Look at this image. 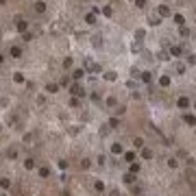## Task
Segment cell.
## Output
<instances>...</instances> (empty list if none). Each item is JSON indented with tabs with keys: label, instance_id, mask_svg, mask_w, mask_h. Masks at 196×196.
I'll list each match as a JSON object with an SVG mask.
<instances>
[{
	"label": "cell",
	"instance_id": "obj_15",
	"mask_svg": "<svg viewBox=\"0 0 196 196\" xmlns=\"http://www.w3.org/2000/svg\"><path fill=\"white\" fill-rule=\"evenodd\" d=\"M135 179H137V174H131V172H126V174L122 177V181L129 183V185H133V183H135Z\"/></svg>",
	"mask_w": 196,
	"mask_h": 196
},
{
	"label": "cell",
	"instance_id": "obj_50",
	"mask_svg": "<svg viewBox=\"0 0 196 196\" xmlns=\"http://www.w3.org/2000/svg\"><path fill=\"white\" fill-rule=\"evenodd\" d=\"M131 76H133V78H137V76H139V70L133 68V70H131Z\"/></svg>",
	"mask_w": 196,
	"mask_h": 196
},
{
	"label": "cell",
	"instance_id": "obj_56",
	"mask_svg": "<svg viewBox=\"0 0 196 196\" xmlns=\"http://www.w3.org/2000/svg\"><path fill=\"white\" fill-rule=\"evenodd\" d=\"M0 129H2V124H0Z\"/></svg>",
	"mask_w": 196,
	"mask_h": 196
},
{
	"label": "cell",
	"instance_id": "obj_1",
	"mask_svg": "<svg viewBox=\"0 0 196 196\" xmlns=\"http://www.w3.org/2000/svg\"><path fill=\"white\" fill-rule=\"evenodd\" d=\"M70 92L72 94H74V98H81V96H85V87H83L81 85V83H72V85H70Z\"/></svg>",
	"mask_w": 196,
	"mask_h": 196
},
{
	"label": "cell",
	"instance_id": "obj_7",
	"mask_svg": "<svg viewBox=\"0 0 196 196\" xmlns=\"http://www.w3.org/2000/svg\"><path fill=\"white\" fill-rule=\"evenodd\" d=\"M148 24H150V26H159V24H161V18H159L157 13H150V15H148Z\"/></svg>",
	"mask_w": 196,
	"mask_h": 196
},
{
	"label": "cell",
	"instance_id": "obj_36",
	"mask_svg": "<svg viewBox=\"0 0 196 196\" xmlns=\"http://www.w3.org/2000/svg\"><path fill=\"white\" fill-rule=\"evenodd\" d=\"M94 187H96V192H105V183L103 181H96V183H94Z\"/></svg>",
	"mask_w": 196,
	"mask_h": 196
},
{
	"label": "cell",
	"instance_id": "obj_34",
	"mask_svg": "<svg viewBox=\"0 0 196 196\" xmlns=\"http://www.w3.org/2000/svg\"><path fill=\"white\" fill-rule=\"evenodd\" d=\"M131 50H133V52H135V55H137V52H142V44L133 42V44H131Z\"/></svg>",
	"mask_w": 196,
	"mask_h": 196
},
{
	"label": "cell",
	"instance_id": "obj_21",
	"mask_svg": "<svg viewBox=\"0 0 196 196\" xmlns=\"http://www.w3.org/2000/svg\"><path fill=\"white\" fill-rule=\"evenodd\" d=\"M35 166H37V164H35V159H33V157H29V159H24V168H26V170H33Z\"/></svg>",
	"mask_w": 196,
	"mask_h": 196
},
{
	"label": "cell",
	"instance_id": "obj_5",
	"mask_svg": "<svg viewBox=\"0 0 196 196\" xmlns=\"http://www.w3.org/2000/svg\"><path fill=\"white\" fill-rule=\"evenodd\" d=\"M111 153L120 157L122 153H124V148H122V144H120V142H113V144H111Z\"/></svg>",
	"mask_w": 196,
	"mask_h": 196
},
{
	"label": "cell",
	"instance_id": "obj_29",
	"mask_svg": "<svg viewBox=\"0 0 196 196\" xmlns=\"http://www.w3.org/2000/svg\"><path fill=\"white\" fill-rule=\"evenodd\" d=\"M139 168H142V166H139V164H135V161H133V164L129 166V172H131V174H137V172H139Z\"/></svg>",
	"mask_w": 196,
	"mask_h": 196
},
{
	"label": "cell",
	"instance_id": "obj_33",
	"mask_svg": "<svg viewBox=\"0 0 196 196\" xmlns=\"http://www.w3.org/2000/svg\"><path fill=\"white\" fill-rule=\"evenodd\" d=\"M107 107H111V109H113V107H118V100H116V96H109V98H107Z\"/></svg>",
	"mask_w": 196,
	"mask_h": 196
},
{
	"label": "cell",
	"instance_id": "obj_19",
	"mask_svg": "<svg viewBox=\"0 0 196 196\" xmlns=\"http://www.w3.org/2000/svg\"><path fill=\"white\" fill-rule=\"evenodd\" d=\"M92 44H94L96 48H100V46H103V35H100V33H98V35H94V37H92Z\"/></svg>",
	"mask_w": 196,
	"mask_h": 196
},
{
	"label": "cell",
	"instance_id": "obj_22",
	"mask_svg": "<svg viewBox=\"0 0 196 196\" xmlns=\"http://www.w3.org/2000/svg\"><path fill=\"white\" fill-rule=\"evenodd\" d=\"M179 35H181V37H190V35H192V31H190L187 26H179Z\"/></svg>",
	"mask_w": 196,
	"mask_h": 196
},
{
	"label": "cell",
	"instance_id": "obj_10",
	"mask_svg": "<svg viewBox=\"0 0 196 196\" xmlns=\"http://www.w3.org/2000/svg\"><path fill=\"white\" fill-rule=\"evenodd\" d=\"M46 2H44V0H37V2H35V11H37V13L39 15H42V13H46Z\"/></svg>",
	"mask_w": 196,
	"mask_h": 196
},
{
	"label": "cell",
	"instance_id": "obj_25",
	"mask_svg": "<svg viewBox=\"0 0 196 196\" xmlns=\"http://www.w3.org/2000/svg\"><path fill=\"white\" fill-rule=\"evenodd\" d=\"M174 72H177V74H185V72H187L185 63H177V65H174Z\"/></svg>",
	"mask_w": 196,
	"mask_h": 196
},
{
	"label": "cell",
	"instance_id": "obj_53",
	"mask_svg": "<svg viewBox=\"0 0 196 196\" xmlns=\"http://www.w3.org/2000/svg\"><path fill=\"white\" fill-rule=\"evenodd\" d=\"M4 2H7V0H0V4H4Z\"/></svg>",
	"mask_w": 196,
	"mask_h": 196
},
{
	"label": "cell",
	"instance_id": "obj_42",
	"mask_svg": "<svg viewBox=\"0 0 196 196\" xmlns=\"http://www.w3.org/2000/svg\"><path fill=\"white\" fill-rule=\"evenodd\" d=\"M68 161H65V159H59V168H61V170H68Z\"/></svg>",
	"mask_w": 196,
	"mask_h": 196
},
{
	"label": "cell",
	"instance_id": "obj_20",
	"mask_svg": "<svg viewBox=\"0 0 196 196\" xmlns=\"http://www.w3.org/2000/svg\"><path fill=\"white\" fill-rule=\"evenodd\" d=\"M46 92H48V94H57V92H59V85H57V83H48V85H46Z\"/></svg>",
	"mask_w": 196,
	"mask_h": 196
},
{
	"label": "cell",
	"instance_id": "obj_47",
	"mask_svg": "<svg viewBox=\"0 0 196 196\" xmlns=\"http://www.w3.org/2000/svg\"><path fill=\"white\" fill-rule=\"evenodd\" d=\"M0 107H9V98H2V100H0Z\"/></svg>",
	"mask_w": 196,
	"mask_h": 196
},
{
	"label": "cell",
	"instance_id": "obj_17",
	"mask_svg": "<svg viewBox=\"0 0 196 196\" xmlns=\"http://www.w3.org/2000/svg\"><path fill=\"white\" fill-rule=\"evenodd\" d=\"M139 78H142L144 83H150V81H153V72H148V70L146 72H139Z\"/></svg>",
	"mask_w": 196,
	"mask_h": 196
},
{
	"label": "cell",
	"instance_id": "obj_41",
	"mask_svg": "<svg viewBox=\"0 0 196 196\" xmlns=\"http://www.w3.org/2000/svg\"><path fill=\"white\" fill-rule=\"evenodd\" d=\"M133 2H135L137 9H144V7H146V0H133Z\"/></svg>",
	"mask_w": 196,
	"mask_h": 196
},
{
	"label": "cell",
	"instance_id": "obj_38",
	"mask_svg": "<svg viewBox=\"0 0 196 196\" xmlns=\"http://www.w3.org/2000/svg\"><path fill=\"white\" fill-rule=\"evenodd\" d=\"M177 166H179V161L174 157H170V159H168V168H177Z\"/></svg>",
	"mask_w": 196,
	"mask_h": 196
},
{
	"label": "cell",
	"instance_id": "obj_18",
	"mask_svg": "<svg viewBox=\"0 0 196 196\" xmlns=\"http://www.w3.org/2000/svg\"><path fill=\"white\" fill-rule=\"evenodd\" d=\"M153 155H155L153 148H146V146L142 148V159H153Z\"/></svg>",
	"mask_w": 196,
	"mask_h": 196
},
{
	"label": "cell",
	"instance_id": "obj_13",
	"mask_svg": "<svg viewBox=\"0 0 196 196\" xmlns=\"http://www.w3.org/2000/svg\"><path fill=\"white\" fill-rule=\"evenodd\" d=\"M183 122H185L187 126H194V124H196V118H194V113H185V116H183Z\"/></svg>",
	"mask_w": 196,
	"mask_h": 196
},
{
	"label": "cell",
	"instance_id": "obj_40",
	"mask_svg": "<svg viewBox=\"0 0 196 196\" xmlns=\"http://www.w3.org/2000/svg\"><path fill=\"white\" fill-rule=\"evenodd\" d=\"M7 157H9V159H15V157H18V150H15V148H9Z\"/></svg>",
	"mask_w": 196,
	"mask_h": 196
},
{
	"label": "cell",
	"instance_id": "obj_3",
	"mask_svg": "<svg viewBox=\"0 0 196 196\" xmlns=\"http://www.w3.org/2000/svg\"><path fill=\"white\" fill-rule=\"evenodd\" d=\"M168 55H170V59L172 57H181V55H183V46H170Z\"/></svg>",
	"mask_w": 196,
	"mask_h": 196
},
{
	"label": "cell",
	"instance_id": "obj_9",
	"mask_svg": "<svg viewBox=\"0 0 196 196\" xmlns=\"http://www.w3.org/2000/svg\"><path fill=\"white\" fill-rule=\"evenodd\" d=\"M170 74H161L159 76V87H170Z\"/></svg>",
	"mask_w": 196,
	"mask_h": 196
},
{
	"label": "cell",
	"instance_id": "obj_14",
	"mask_svg": "<svg viewBox=\"0 0 196 196\" xmlns=\"http://www.w3.org/2000/svg\"><path fill=\"white\" fill-rule=\"evenodd\" d=\"M122 157H124L126 164H133L135 161V150H129V153H122Z\"/></svg>",
	"mask_w": 196,
	"mask_h": 196
},
{
	"label": "cell",
	"instance_id": "obj_45",
	"mask_svg": "<svg viewBox=\"0 0 196 196\" xmlns=\"http://www.w3.org/2000/svg\"><path fill=\"white\" fill-rule=\"evenodd\" d=\"M22 39H24V42H31V39H33V33H29V31H26L24 35H22Z\"/></svg>",
	"mask_w": 196,
	"mask_h": 196
},
{
	"label": "cell",
	"instance_id": "obj_52",
	"mask_svg": "<svg viewBox=\"0 0 196 196\" xmlns=\"http://www.w3.org/2000/svg\"><path fill=\"white\" fill-rule=\"evenodd\" d=\"M2 61H4V55H2V52H0V63H2Z\"/></svg>",
	"mask_w": 196,
	"mask_h": 196
},
{
	"label": "cell",
	"instance_id": "obj_32",
	"mask_svg": "<svg viewBox=\"0 0 196 196\" xmlns=\"http://www.w3.org/2000/svg\"><path fill=\"white\" fill-rule=\"evenodd\" d=\"M13 81L15 83H24V74H22V72H13Z\"/></svg>",
	"mask_w": 196,
	"mask_h": 196
},
{
	"label": "cell",
	"instance_id": "obj_26",
	"mask_svg": "<svg viewBox=\"0 0 196 196\" xmlns=\"http://www.w3.org/2000/svg\"><path fill=\"white\" fill-rule=\"evenodd\" d=\"M133 146H135L137 150H142L144 148V137H135V139H133Z\"/></svg>",
	"mask_w": 196,
	"mask_h": 196
},
{
	"label": "cell",
	"instance_id": "obj_24",
	"mask_svg": "<svg viewBox=\"0 0 196 196\" xmlns=\"http://www.w3.org/2000/svg\"><path fill=\"white\" fill-rule=\"evenodd\" d=\"M85 24L94 26V24H96V15H94V13H87V15H85Z\"/></svg>",
	"mask_w": 196,
	"mask_h": 196
},
{
	"label": "cell",
	"instance_id": "obj_46",
	"mask_svg": "<svg viewBox=\"0 0 196 196\" xmlns=\"http://www.w3.org/2000/svg\"><path fill=\"white\" fill-rule=\"evenodd\" d=\"M78 105H81V100H78V98H72L70 100V107H78Z\"/></svg>",
	"mask_w": 196,
	"mask_h": 196
},
{
	"label": "cell",
	"instance_id": "obj_27",
	"mask_svg": "<svg viewBox=\"0 0 196 196\" xmlns=\"http://www.w3.org/2000/svg\"><path fill=\"white\" fill-rule=\"evenodd\" d=\"M107 126H109V129H118V126H120V120H118V118H109Z\"/></svg>",
	"mask_w": 196,
	"mask_h": 196
},
{
	"label": "cell",
	"instance_id": "obj_8",
	"mask_svg": "<svg viewBox=\"0 0 196 196\" xmlns=\"http://www.w3.org/2000/svg\"><path fill=\"white\" fill-rule=\"evenodd\" d=\"M9 55H11L13 59H20V57H22V48H20V46H11V48H9Z\"/></svg>",
	"mask_w": 196,
	"mask_h": 196
},
{
	"label": "cell",
	"instance_id": "obj_16",
	"mask_svg": "<svg viewBox=\"0 0 196 196\" xmlns=\"http://www.w3.org/2000/svg\"><path fill=\"white\" fill-rule=\"evenodd\" d=\"M144 37H146V31H144V29H137V31H135V42H137V44H142V42H144Z\"/></svg>",
	"mask_w": 196,
	"mask_h": 196
},
{
	"label": "cell",
	"instance_id": "obj_54",
	"mask_svg": "<svg viewBox=\"0 0 196 196\" xmlns=\"http://www.w3.org/2000/svg\"><path fill=\"white\" fill-rule=\"evenodd\" d=\"M0 196H7V194H4V192H0Z\"/></svg>",
	"mask_w": 196,
	"mask_h": 196
},
{
	"label": "cell",
	"instance_id": "obj_23",
	"mask_svg": "<svg viewBox=\"0 0 196 196\" xmlns=\"http://www.w3.org/2000/svg\"><path fill=\"white\" fill-rule=\"evenodd\" d=\"M174 24H179V26H185V15L177 13V15H174Z\"/></svg>",
	"mask_w": 196,
	"mask_h": 196
},
{
	"label": "cell",
	"instance_id": "obj_43",
	"mask_svg": "<svg viewBox=\"0 0 196 196\" xmlns=\"http://www.w3.org/2000/svg\"><path fill=\"white\" fill-rule=\"evenodd\" d=\"M105 159H107L105 155H98V157H96V164H98V166H105Z\"/></svg>",
	"mask_w": 196,
	"mask_h": 196
},
{
	"label": "cell",
	"instance_id": "obj_6",
	"mask_svg": "<svg viewBox=\"0 0 196 196\" xmlns=\"http://www.w3.org/2000/svg\"><path fill=\"white\" fill-rule=\"evenodd\" d=\"M85 74H87L85 70H83V68H78V70H74V72H72V78H74V81L78 83L81 78H85Z\"/></svg>",
	"mask_w": 196,
	"mask_h": 196
},
{
	"label": "cell",
	"instance_id": "obj_37",
	"mask_svg": "<svg viewBox=\"0 0 196 196\" xmlns=\"http://www.w3.org/2000/svg\"><path fill=\"white\" fill-rule=\"evenodd\" d=\"M63 68H65V70L72 68V57H65V59H63Z\"/></svg>",
	"mask_w": 196,
	"mask_h": 196
},
{
	"label": "cell",
	"instance_id": "obj_4",
	"mask_svg": "<svg viewBox=\"0 0 196 196\" xmlns=\"http://www.w3.org/2000/svg\"><path fill=\"white\" fill-rule=\"evenodd\" d=\"M157 15H159V18H170V7H168V4H161V7L157 9Z\"/></svg>",
	"mask_w": 196,
	"mask_h": 196
},
{
	"label": "cell",
	"instance_id": "obj_48",
	"mask_svg": "<svg viewBox=\"0 0 196 196\" xmlns=\"http://www.w3.org/2000/svg\"><path fill=\"white\" fill-rule=\"evenodd\" d=\"M46 103V96H37V105H44Z\"/></svg>",
	"mask_w": 196,
	"mask_h": 196
},
{
	"label": "cell",
	"instance_id": "obj_49",
	"mask_svg": "<svg viewBox=\"0 0 196 196\" xmlns=\"http://www.w3.org/2000/svg\"><path fill=\"white\" fill-rule=\"evenodd\" d=\"M133 194H142V187H139V185H133Z\"/></svg>",
	"mask_w": 196,
	"mask_h": 196
},
{
	"label": "cell",
	"instance_id": "obj_35",
	"mask_svg": "<svg viewBox=\"0 0 196 196\" xmlns=\"http://www.w3.org/2000/svg\"><path fill=\"white\" fill-rule=\"evenodd\" d=\"M103 15L105 18H111V15H113V9L111 7H103Z\"/></svg>",
	"mask_w": 196,
	"mask_h": 196
},
{
	"label": "cell",
	"instance_id": "obj_39",
	"mask_svg": "<svg viewBox=\"0 0 196 196\" xmlns=\"http://www.w3.org/2000/svg\"><path fill=\"white\" fill-rule=\"evenodd\" d=\"M159 59H161V61H168V59H170V55H168V50H161V52H159Z\"/></svg>",
	"mask_w": 196,
	"mask_h": 196
},
{
	"label": "cell",
	"instance_id": "obj_2",
	"mask_svg": "<svg viewBox=\"0 0 196 196\" xmlns=\"http://www.w3.org/2000/svg\"><path fill=\"white\" fill-rule=\"evenodd\" d=\"M177 105H179V109H190V105H192V100H190L187 96H181L177 100Z\"/></svg>",
	"mask_w": 196,
	"mask_h": 196
},
{
	"label": "cell",
	"instance_id": "obj_30",
	"mask_svg": "<svg viewBox=\"0 0 196 196\" xmlns=\"http://www.w3.org/2000/svg\"><path fill=\"white\" fill-rule=\"evenodd\" d=\"M0 187H2V190H9V187H11V181H9L7 177H2V179H0Z\"/></svg>",
	"mask_w": 196,
	"mask_h": 196
},
{
	"label": "cell",
	"instance_id": "obj_12",
	"mask_svg": "<svg viewBox=\"0 0 196 196\" xmlns=\"http://www.w3.org/2000/svg\"><path fill=\"white\" fill-rule=\"evenodd\" d=\"M105 81H109V83H113V81H118V72H113V70H109V72H105Z\"/></svg>",
	"mask_w": 196,
	"mask_h": 196
},
{
	"label": "cell",
	"instance_id": "obj_55",
	"mask_svg": "<svg viewBox=\"0 0 196 196\" xmlns=\"http://www.w3.org/2000/svg\"><path fill=\"white\" fill-rule=\"evenodd\" d=\"M129 2H133V0H129Z\"/></svg>",
	"mask_w": 196,
	"mask_h": 196
},
{
	"label": "cell",
	"instance_id": "obj_11",
	"mask_svg": "<svg viewBox=\"0 0 196 196\" xmlns=\"http://www.w3.org/2000/svg\"><path fill=\"white\" fill-rule=\"evenodd\" d=\"M26 31H29V22H26V20H18V33L24 35Z\"/></svg>",
	"mask_w": 196,
	"mask_h": 196
},
{
	"label": "cell",
	"instance_id": "obj_51",
	"mask_svg": "<svg viewBox=\"0 0 196 196\" xmlns=\"http://www.w3.org/2000/svg\"><path fill=\"white\" fill-rule=\"evenodd\" d=\"M109 196H120V192H118V190H111V192H109Z\"/></svg>",
	"mask_w": 196,
	"mask_h": 196
},
{
	"label": "cell",
	"instance_id": "obj_44",
	"mask_svg": "<svg viewBox=\"0 0 196 196\" xmlns=\"http://www.w3.org/2000/svg\"><path fill=\"white\" fill-rule=\"evenodd\" d=\"M109 131H111V129H109L107 124H103V126H100V135H107Z\"/></svg>",
	"mask_w": 196,
	"mask_h": 196
},
{
	"label": "cell",
	"instance_id": "obj_31",
	"mask_svg": "<svg viewBox=\"0 0 196 196\" xmlns=\"http://www.w3.org/2000/svg\"><path fill=\"white\" fill-rule=\"evenodd\" d=\"M89 166H92V161H89L87 157H83V159H81V170H87Z\"/></svg>",
	"mask_w": 196,
	"mask_h": 196
},
{
	"label": "cell",
	"instance_id": "obj_28",
	"mask_svg": "<svg viewBox=\"0 0 196 196\" xmlns=\"http://www.w3.org/2000/svg\"><path fill=\"white\" fill-rule=\"evenodd\" d=\"M39 177H42V179H46V177H50V168H46V166H42V168H39Z\"/></svg>",
	"mask_w": 196,
	"mask_h": 196
}]
</instances>
